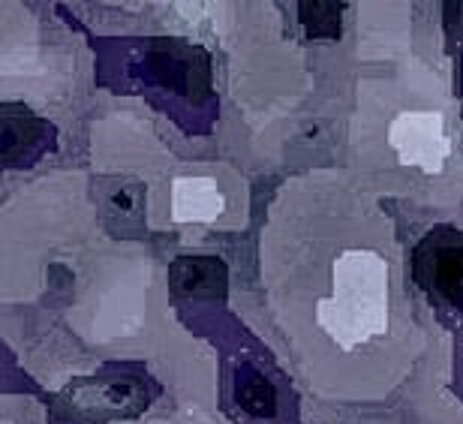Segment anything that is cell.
<instances>
[{"label": "cell", "mask_w": 463, "mask_h": 424, "mask_svg": "<svg viewBox=\"0 0 463 424\" xmlns=\"http://www.w3.org/2000/svg\"><path fill=\"white\" fill-rule=\"evenodd\" d=\"M335 292L317 304V322L340 349L388 331V262L376 250H346L331 269Z\"/></svg>", "instance_id": "6da1fadb"}, {"label": "cell", "mask_w": 463, "mask_h": 424, "mask_svg": "<svg viewBox=\"0 0 463 424\" xmlns=\"http://www.w3.org/2000/svg\"><path fill=\"white\" fill-rule=\"evenodd\" d=\"M388 145L397 151L401 165H419L428 174L446 169L451 154L446 121L439 112H401L388 127Z\"/></svg>", "instance_id": "7a4b0ae2"}, {"label": "cell", "mask_w": 463, "mask_h": 424, "mask_svg": "<svg viewBox=\"0 0 463 424\" xmlns=\"http://www.w3.org/2000/svg\"><path fill=\"white\" fill-rule=\"evenodd\" d=\"M226 211V199L214 178H175L172 181V220L175 223H217Z\"/></svg>", "instance_id": "3957f363"}]
</instances>
